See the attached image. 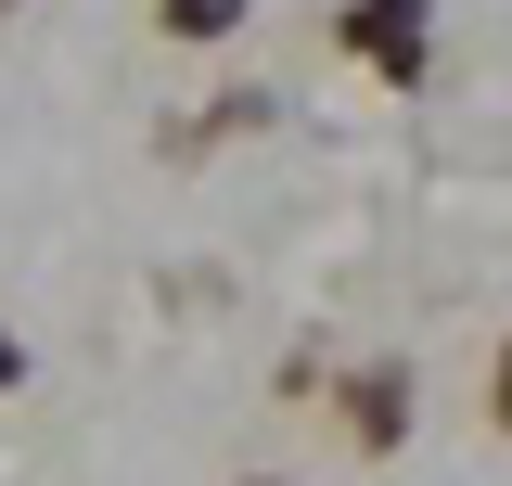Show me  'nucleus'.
<instances>
[{"label": "nucleus", "mask_w": 512, "mask_h": 486, "mask_svg": "<svg viewBox=\"0 0 512 486\" xmlns=\"http://www.w3.org/2000/svg\"><path fill=\"white\" fill-rule=\"evenodd\" d=\"M500 410H512V359H500Z\"/></svg>", "instance_id": "obj_3"}, {"label": "nucleus", "mask_w": 512, "mask_h": 486, "mask_svg": "<svg viewBox=\"0 0 512 486\" xmlns=\"http://www.w3.org/2000/svg\"><path fill=\"white\" fill-rule=\"evenodd\" d=\"M231 13H244V0H167V26H180V39H218Z\"/></svg>", "instance_id": "obj_2"}, {"label": "nucleus", "mask_w": 512, "mask_h": 486, "mask_svg": "<svg viewBox=\"0 0 512 486\" xmlns=\"http://www.w3.org/2000/svg\"><path fill=\"white\" fill-rule=\"evenodd\" d=\"M0 384H13V346H0Z\"/></svg>", "instance_id": "obj_4"}, {"label": "nucleus", "mask_w": 512, "mask_h": 486, "mask_svg": "<svg viewBox=\"0 0 512 486\" xmlns=\"http://www.w3.org/2000/svg\"><path fill=\"white\" fill-rule=\"evenodd\" d=\"M346 39H359L384 77H423V0H359V13H346Z\"/></svg>", "instance_id": "obj_1"}]
</instances>
